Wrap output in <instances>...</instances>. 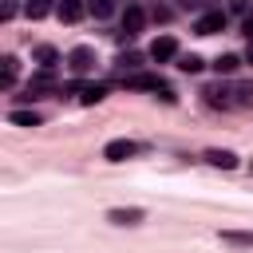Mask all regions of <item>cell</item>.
<instances>
[{"label":"cell","mask_w":253,"mask_h":253,"mask_svg":"<svg viewBox=\"0 0 253 253\" xmlns=\"http://www.w3.org/2000/svg\"><path fill=\"white\" fill-rule=\"evenodd\" d=\"M245 36H249V40H253V16H249V20H245Z\"/></svg>","instance_id":"obj_23"},{"label":"cell","mask_w":253,"mask_h":253,"mask_svg":"<svg viewBox=\"0 0 253 253\" xmlns=\"http://www.w3.org/2000/svg\"><path fill=\"white\" fill-rule=\"evenodd\" d=\"M138 154V142H130V138H111L107 146H103V158L107 162H126V158H134Z\"/></svg>","instance_id":"obj_2"},{"label":"cell","mask_w":253,"mask_h":253,"mask_svg":"<svg viewBox=\"0 0 253 253\" xmlns=\"http://www.w3.org/2000/svg\"><path fill=\"white\" fill-rule=\"evenodd\" d=\"M8 119H12V123H16V126H40V123H43V119H40V115H36V111H12V115H8Z\"/></svg>","instance_id":"obj_14"},{"label":"cell","mask_w":253,"mask_h":253,"mask_svg":"<svg viewBox=\"0 0 253 253\" xmlns=\"http://www.w3.org/2000/svg\"><path fill=\"white\" fill-rule=\"evenodd\" d=\"M237 63H241L237 55H217V59H213V67H217V75H233V71H237Z\"/></svg>","instance_id":"obj_16"},{"label":"cell","mask_w":253,"mask_h":253,"mask_svg":"<svg viewBox=\"0 0 253 253\" xmlns=\"http://www.w3.org/2000/svg\"><path fill=\"white\" fill-rule=\"evenodd\" d=\"M83 12H87V4H83V0H59V4H55V16H59L63 24L83 20Z\"/></svg>","instance_id":"obj_7"},{"label":"cell","mask_w":253,"mask_h":253,"mask_svg":"<svg viewBox=\"0 0 253 253\" xmlns=\"http://www.w3.org/2000/svg\"><path fill=\"white\" fill-rule=\"evenodd\" d=\"M142 24H146V12H142L138 4H130V8L123 12V32H130V36H134V32H142Z\"/></svg>","instance_id":"obj_9"},{"label":"cell","mask_w":253,"mask_h":253,"mask_svg":"<svg viewBox=\"0 0 253 253\" xmlns=\"http://www.w3.org/2000/svg\"><path fill=\"white\" fill-rule=\"evenodd\" d=\"M233 8L237 12H249V0H233Z\"/></svg>","instance_id":"obj_22"},{"label":"cell","mask_w":253,"mask_h":253,"mask_svg":"<svg viewBox=\"0 0 253 253\" xmlns=\"http://www.w3.org/2000/svg\"><path fill=\"white\" fill-rule=\"evenodd\" d=\"M91 12H95L99 20H107V16L115 12V0H91Z\"/></svg>","instance_id":"obj_19"},{"label":"cell","mask_w":253,"mask_h":253,"mask_svg":"<svg viewBox=\"0 0 253 253\" xmlns=\"http://www.w3.org/2000/svg\"><path fill=\"white\" fill-rule=\"evenodd\" d=\"M221 241H225V245H253V233H245V229H225Z\"/></svg>","instance_id":"obj_15"},{"label":"cell","mask_w":253,"mask_h":253,"mask_svg":"<svg viewBox=\"0 0 253 253\" xmlns=\"http://www.w3.org/2000/svg\"><path fill=\"white\" fill-rule=\"evenodd\" d=\"M0 63H4L0 67V87H12L16 83V55H4Z\"/></svg>","instance_id":"obj_13"},{"label":"cell","mask_w":253,"mask_h":253,"mask_svg":"<svg viewBox=\"0 0 253 253\" xmlns=\"http://www.w3.org/2000/svg\"><path fill=\"white\" fill-rule=\"evenodd\" d=\"M202 158H206L210 166H217V170H233V166H237V154H233V150H217V146L206 150Z\"/></svg>","instance_id":"obj_8"},{"label":"cell","mask_w":253,"mask_h":253,"mask_svg":"<svg viewBox=\"0 0 253 253\" xmlns=\"http://www.w3.org/2000/svg\"><path fill=\"white\" fill-rule=\"evenodd\" d=\"M233 95H237V103H253V83H245V87H237Z\"/></svg>","instance_id":"obj_21"},{"label":"cell","mask_w":253,"mask_h":253,"mask_svg":"<svg viewBox=\"0 0 253 253\" xmlns=\"http://www.w3.org/2000/svg\"><path fill=\"white\" fill-rule=\"evenodd\" d=\"M67 71H71V75L95 71V47H75V51L67 55Z\"/></svg>","instance_id":"obj_3"},{"label":"cell","mask_w":253,"mask_h":253,"mask_svg":"<svg viewBox=\"0 0 253 253\" xmlns=\"http://www.w3.org/2000/svg\"><path fill=\"white\" fill-rule=\"evenodd\" d=\"M202 95H206V103H210V107H229V103H233V99H229L233 91H229V87H221V83H213V87H206Z\"/></svg>","instance_id":"obj_11"},{"label":"cell","mask_w":253,"mask_h":253,"mask_svg":"<svg viewBox=\"0 0 253 253\" xmlns=\"http://www.w3.org/2000/svg\"><path fill=\"white\" fill-rule=\"evenodd\" d=\"M103 95H107V87H103V83H83V87H79V103H83V107L103 103Z\"/></svg>","instance_id":"obj_10"},{"label":"cell","mask_w":253,"mask_h":253,"mask_svg":"<svg viewBox=\"0 0 253 253\" xmlns=\"http://www.w3.org/2000/svg\"><path fill=\"white\" fill-rule=\"evenodd\" d=\"M221 28H225V12H217V8H213V12H202V16L194 20V32H198V36H213V32H221Z\"/></svg>","instance_id":"obj_4"},{"label":"cell","mask_w":253,"mask_h":253,"mask_svg":"<svg viewBox=\"0 0 253 253\" xmlns=\"http://www.w3.org/2000/svg\"><path fill=\"white\" fill-rule=\"evenodd\" d=\"M24 8H28V16H32V20H40V16H47V12H51V4H47V0H28Z\"/></svg>","instance_id":"obj_17"},{"label":"cell","mask_w":253,"mask_h":253,"mask_svg":"<svg viewBox=\"0 0 253 253\" xmlns=\"http://www.w3.org/2000/svg\"><path fill=\"white\" fill-rule=\"evenodd\" d=\"M123 83H126V87H134V91H158V95H162L166 103L174 99V91H170V87H166V83H162L158 75H146V71H134V75H123Z\"/></svg>","instance_id":"obj_1"},{"label":"cell","mask_w":253,"mask_h":253,"mask_svg":"<svg viewBox=\"0 0 253 253\" xmlns=\"http://www.w3.org/2000/svg\"><path fill=\"white\" fill-rule=\"evenodd\" d=\"M142 217H146V210H138V206H119L107 213V221H115V225H138Z\"/></svg>","instance_id":"obj_6"},{"label":"cell","mask_w":253,"mask_h":253,"mask_svg":"<svg viewBox=\"0 0 253 253\" xmlns=\"http://www.w3.org/2000/svg\"><path fill=\"white\" fill-rule=\"evenodd\" d=\"M36 59H40V67H43V71H51V67H55V63H59V51H55V47H47V43H43V47H36Z\"/></svg>","instance_id":"obj_12"},{"label":"cell","mask_w":253,"mask_h":253,"mask_svg":"<svg viewBox=\"0 0 253 253\" xmlns=\"http://www.w3.org/2000/svg\"><path fill=\"white\" fill-rule=\"evenodd\" d=\"M134 67H138V55H123V59H119V71H123V75H126V71L134 75Z\"/></svg>","instance_id":"obj_20"},{"label":"cell","mask_w":253,"mask_h":253,"mask_svg":"<svg viewBox=\"0 0 253 253\" xmlns=\"http://www.w3.org/2000/svg\"><path fill=\"white\" fill-rule=\"evenodd\" d=\"M178 67H182V71H190V75H194V71H202V67H206V63H202V55H182V59H178Z\"/></svg>","instance_id":"obj_18"},{"label":"cell","mask_w":253,"mask_h":253,"mask_svg":"<svg viewBox=\"0 0 253 253\" xmlns=\"http://www.w3.org/2000/svg\"><path fill=\"white\" fill-rule=\"evenodd\" d=\"M245 59H249V63H253V40H249V47H245Z\"/></svg>","instance_id":"obj_24"},{"label":"cell","mask_w":253,"mask_h":253,"mask_svg":"<svg viewBox=\"0 0 253 253\" xmlns=\"http://www.w3.org/2000/svg\"><path fill=\"white\" fill-rule=\"evenodd\" d=\"M174 55H178V40H174V36H158V40L150 43V59L166 63V59H174Z\"/></svg>","instance_id":"obj_5"}]
</instances>
